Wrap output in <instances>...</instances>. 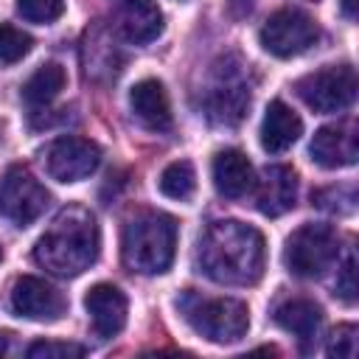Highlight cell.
Masks as SVG:
<instances>
[{"mask_svg":"<svg viewBox=\"0 0 359 359\" xmlns=\"http://www.w3.org/2000/svg\"><path fill=\"white\" fill-rule=\"evenodd\" d=\"M196 264L210 280L224 286H252L264 275V236L244 222H210L196 244Z\"/></svg>","mask_w":359,"mask_h":359,"instance_id":"6da1fadb","label":"cell"},{"mask_svg":"<svg viewBox=\"0 0 359 359\" xmlns=\"http://www.w3.org/2000/svg\"><path fill=\"white\" fill-rule=\"evenodd\" d=\"M98 250H101V233L95 216L81 205H67L39 236L34 247V258L39 266H45L59 278H76L95 264Z\"/></svg>","mask_w":359,"mask_h":359,"instance_id":"7a4b0ae2","label":"cell"},{"mask_svg":"<svg viewBox=\"0 0 359 359\" xmlns=\"http://www.w3.org/2000/svg\"><path fill=\"white\" fill-rule=\"evenodd\" d=\"M177 252V222L160 210H140L123 224L121 255L132 272L160 275Z\"/></svg>","mask_w":359,"mask_h":359,"instance_id":"3957f363","label":"cell"},{"mask_svg":"<svg viewBox=\"0 0 359 359\" xmlns=\"http://www.w3.org/2000/svg\"><path fill=\"white\" fill-rule=\"evenodd\" d=\"M177 309L199 337L216 345L238 342L250 328V311L236 297H205L194 289H185L177 297Z\"/></svg>","mask_w":359,"mask_h":359,"instance_id":"277c9868","label":"cell"},{"mask_svg":"<svg viewBox=\"0 0 359 359\" xmlns=\"http://www.w3.org/2000/svg\"><path fill=\"white\" fill-rule=\"evenodd\" d=\"M339 258V236L331 224H303L286 238L283 264L297 278H323Z\"/></svg>","mask_w":359,"mask_h":359,"instance_id":"5b68a950","label":"cell"},{"mask_svg":"<svg viewBox=\"0 0 359 359\" xmlns=\"http://www.w3.org/2000/svg\"><path fill=\"white\" fill-rule=\"evenodd\" d=\"M244 67L247 65H241L236 56H224L213 67V76H210V84L205 93V109H208V118L213 123L233 126L244 118L250 98H252Z\"/></svg>","mask_w":359,"mask_h":359,"instance_id":"8992f818","label":"cell"},{"mask_svg":"<svg viewBox=\"0 0 359 359\" xmlns=\"http://www.w3.org/2000/svg\"><path fill=\"white\" fill-rule=\"evenodd\" d=\"M50 202V194L45 185L25 168L11 165L0 180V216L8 219L17 227L34 224Z\"/></svg>","mask_w":359,"mask_h":359,"instance_id":"52a82bcc","label":"cell"},{"mask_svg":"<svg viewBox=\"0 0 359 359\" xmlns=\"http://www.w3.org/2000/svg\"><path fill=\"white\" fill-rule=\"evenodd\" d=\"M294 90L314 112H342L356 98V70L351 65H328L303 76Z\"/></svg>","mask_w":359,"mask_h":359,"instance_id":"ba28073f","label":"cell"},{"mask_svg":"<svg viewBox=\"0 0 359 359\" xmlns=\"http://www.w3.org/2000/svg\"><path fill=\"white\" fill-rule=\"evenodd\" d=\"M258 39L266 53L278 59H292V56L306 53L311 45H317L320 28L309 14L297 8H280L261 25Z\"/></svg>","mask_w":359,"mask_h":359,"instance_id":"9c48e42d","label":"cell"},{"mask_svg":"<svg viewBox=\"0 0 359 359\" xmlns=\"http://www.w3.org/2000/svg\"><path fill=\"white\" fill-rule=\"evenodd\" d=\"M42 163L50 180L56 182H79L87 180L101 165V149L98 143L87 137H56L45 146Z\"/></svg>","mask_w":359,"mask_h":359,"instance_id":"30bf717a","label":"cell"},{"mask_svg":"<svg viewBox=\"0 0 359 359\" xmlns=\"http://www.w3.org/2000/svg\"><path fill=\"white\" fill-rule=\"evenodd\" d=\"M8 309L17 317H25V320L53 323L65 314L67 300L48 280L34 278V275H22V278L14 280V286L8 292Z\"/></svg>","mask_w":359,"mask_h":359,"instance_id":"8fae6325","label":"cell"},{"mask_svg":"<svg viewBox=\"0 0 359 359\" xmlns=\"http://www.w3.org/2000/svg\"><path fill=\"white\" fill-rule=\"evenodd\" d=\"M309 154L323 168H345L353 165L359 157V132L351 118H342L337 123L320 126L314 132V140L309 146Z\"/></svg>","mask_w":359,"mask_h":359,"instance_id":"7c38bea8","label":"cell"},{"mask_svg":"<svg viewBox=\"0 0 359 359\" xmlns=\"http://www.w3.org/2000/svg\"><path fill=\"white\" fill-rule=\"evenodd\" d=\"M112 22L123 42L146 45L163 34V8L157 0H118Z\"/></svg>","mask_w":359,"mask_h":359,"instance_id":"4fadbf2b","label":"cell"},{"mask_svg":"<svg viewBox=\"0 0 359 359\" xmlns=\"http://www.w3.org/2000/svg\"><path fill=\"white\" fill-rule=\"evenodd\" d=\"M252 188H255V208L264 216L278 219L289 213L297 202V171L289 165H266L261 177L252 182Z\"/></svg>","mask_w":359,"mask_h":359,"instance_id":"5bb4252c","label":"cell"},{"mask_svg":"<svg viewBox=\"0 0 359 359\" xmlns=\"http://www.w3.org/2000/svg\"><path fill=\"white\" fill-rule=\"evenodd\" d=\"M84 309L101 339L121 334L126 325V294L112 283H95L84 297Z\"/></svg>","mask_w":359,"mask_h":359,"instance_id":"9a60e30c","label":"cell"},{"mask_svg":"<svg viewBox=\"0 0 359 359\" xmlns=\"http://www.w3.org/2000/svg\"><path fill=\"white\" fill-rule=\"evenodd\" d=\"M272 317L286 334L297 337L303 351H309V345L320 337V328H323V309L309 297H289L278 303Z\"/></svg>","mask_w":359,"mask_h":359,"instance_id":"2e32d148","label":"cell"},{"mask_svg":"<svg viewBox=\"0 0 359 359\" xmlns=\"http://www.w3.org/2000/svg\"><path fill=\"white\" fill-rule=\"evenodd\" d=\"M129 107L137 115V121L151 132L171 129V104L163 81L157 79H140L129 90Z\"/></svg>","mask_w":359,"mask_h":359,"instance_id":"e0dca14e","label":"cell"},{"mask_svg":"<svg viewBox=\"0 0 359 359\" xmlns=\"http://www.w3.org/2000/svg\"><path fill=\"white\" fill-rule=\"evenodd\" d=\"M210 174H213L216 191L224 199H241L247 191H252V182H255L252 163L238 149H222V151H216L213 165H210Z\"/></svg>","mask_w":359,"mask_h":359,"instance_id":"ac0fdd59","label":"cell"},{"mask_svg":"<svg viewBox=\"0 0 359 359\" xmlns=\"http://www.w3.org/2000/svg\"><path fill=\"white\" fill-rule=\"evenodd\" d=\"M303 135V121L300 115L283 104V101H269L264 121H261V146L269 154H280L286 149H292Z\"/></svg>","mask_w":359,"mask_h":359,"instance_id":"d6986e66","label":"cell"},{"mask_svg":"<svg viewBox=\"0 0 359 359\" xmlns=\"http://www.w3.org/2000/svg\"><path fill=\"white\" fill-rule=\"evenodd\" d=\"M65 81H67L65 67L59 62H48L42 67H36L28 76V81L22 84V101L31 109H42V107H48L65 90Z\"/></svg>","mask_w":359,"mask_h":359,"instance_id":"ffe728a7","label":"cell"},{"mask_svg":"<svg viewBox=\"0 0 359 359\" xmlns=\"http://www.w3.org/2000/svg\"><path fill=\"white\" fill-rule=\"evenodd\" d=\"M157 185H160V194H163V196L182 202V199H188V196L194 194V188H196V171H194V165H191L188 160H174V163H168V165L163 168Z\"/></svg>","mask_w":359,"mask_h":359,"instance_id":"44dd1931","label":"cell"},{"mask_svg":"<svg viewBox=\"0 0 359 359\" xmlns=\"http://www.w3.org/2000/svg\"><path fill=\"white\" fill-rule=\"evenodd\" d=\"M31 45H34V39L25 31H20V28H14L8 22L0 25V62L3 65H14L22 56H28Z\"/></svg>","mask_w":359,"mask_h":359,"instance_id":"7402d4cb","label":"cell"},{"mask_svg":"<svg viewBox=\"0 0 359 359\" xmlns=\"http://www.w3.org/2000/svg\"><path fill=\"white\" fill-rule=\"evenodd\" d=\"M28 359H79L87 353L84 345L76 342H56V339H39L34 345H28Z\"/></svg>","mask_w":359,"mask_h":359,"instance_id":"603a6c76","label":"cell"},{"mask_svg":"<svg viewBox=\"0 0 359 359\" xmlns=\"http://www.w3.org/2000/svg\"><path fill=\"white\" fill-rule=\"evenodd\" d=\"M17 11H20L22 20H28V22L48 25V22H53V20L62 17L65 0H17Z\"/></svg>","mask_w":359,"mask_h":359,"instance_id":"cb8c5ba5","label":"cell"},{"mask_svg":"<svg viewBox=\"0 0 359 359\" xmlns=\"http://www.w3.org/2000/svg\"><path fill=\"white\" fill-rule=\"evenodd\" d=\"M328 356L337 359H353L356 356V325H337L325 345Z\"/></svg>","mask_w":359,"mask_h":359,"instance_id":"d4e9b609","label":"cell"},{"mask_svg":"<svg viewBox=\"0 0 359 359\" xmlns=\"http://www.w3.org/2000/svg\"><path fill=\"white\" fill-rule=\"evenodd\" d=\"M356 258L353 252L345 258V264L337 269V297L345 300V303H356Z\"/></svg>","mask_w":359,"mask_h":359,"instance_id":"484cf974","label":"cell"},{"mask_svg":"<svg viewBox=\"0 0 359 359\" xmlns=\"http://www.w3.org/2000/svg\"><path fill=\"white\" fill-rule=\"evenodd\" d=\"M250 8H252V0H230V11H233V17H244V14H250Z\"/></svg>","mask_w":359,"mask_h":359,"instance_id":"4316f807","label":"cell"},{"mask_svg":"<svg viewBox=\"0 0 359 359\" xmlns=\"http://www.w3.org/2000/svg\"><path fill=\"white\" fill-rule=\"evenodd\" d=\"M342 14L348 20H356V0H342Z\"/></svg>","mask_w":359,"mask_h":359,"instance_id":"83f0119b","label":"cell"},{"mask_svg":"<svg viewBox=\"0 0 359 359\" xmlns=\"http://www.w3.org/2000/svg\"><path fill=\"white\" fill-rule=\"evenodd\" d=\"M8 342H11V334H6V331H0V356L8 351Z\"/></svg>","mask_w":359,"mask_h":359,"instance_id":"f1b7e54d","label":"cell"}]
</instances>
